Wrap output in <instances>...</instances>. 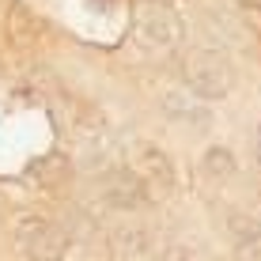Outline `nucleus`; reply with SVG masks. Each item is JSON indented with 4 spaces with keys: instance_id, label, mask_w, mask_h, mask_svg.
Masks as SVG:
<instances>
[{
    "instance_id": "obj_1",
    "label": "nucleus",
    "mask_w": 261,
    "mask_h": 261,
    "mask_svg": "<svg viewBox=\"0 0 261 261\" xmlns=\"http://www.w3.org/2000/svg\"><path fill=\"white\" fill-rule=\"evenodd\" d=\"M182 76H186L190 95H197L201 102H220L235 87L231 61L220 49H190L186 53V65H182Z\"/></svg>"
},
{
    "instance_id": "obj_2",
    "label": "nucleus",
    "mask_w": 261,
    "mask_h": 261,
    "mask_svg": "<svg viewBox=\"0 0 261 261\" xmlns=\"http://www.w3.org/2000/svg\"><path fill=\"white\" fill-rule=\"evenodd\" d=\"M182 34H186V27L170 4H155V0L137 4V12H133V42L140 49H155V53L174 49L182 42Z\"/></svg>"
},
{
    "instance_id": "obj_3",
    "label": "nucleus",
    "mask_w": 261,
    "mask_h": 261,
    "mask_svg": "<svg viewBox=\"0 0 261 261\" xmlns=\"http://www.w3.org/2000/svg\"><path fill=\"white\" fill-rule=\"evenodd\" d=\"M15 246L31 261H65L72 239L61 223L42 220V216H23L15 220Z\"/></svg>"
},
{
    "instance_id": "obj_4",
    "label": "nucleus",
    "mask_w": 261,
    "mask_h": 261,
    "mask_svg": "<svg viewBox=\"0 0 261 261\" xmlns=\"http://www.w3.org/2000/svg\"><path fill=\"white\" fill-rule=\"evenodd\" d=\"M133 170L144 178V186L151 190V197H167L174 190V163L163 148L155 144H140L137 155H133Z\"/></svg>"
},
{
    "instance_id": "obj_5",
    "label": "nucleus",
    "mask_w": 261,
    "mask_h": 261,
    "mask_svg": "<svg viewBox=\"0 0 261 261\" xmlns=\"http://www.w3.org/2000/svg\"><path fill=\"white\" fill-rule=\"evenodd\" d=\"M102 197H106V204H110V208L133 212V208H144V204L151 201V190L144 186V178H140L133 167H125V170H114V174H106Z\"/></svg>"
},
{
    "instance_id": "obj_6",
    "label": "nucleus",
    "mask_w": 261,
    "mask_h": 261,
    "mask_svg": "<svg viewBox=\"0 0 261 261\" xmlns=\"http://www.w3.org/2000/svg\"><path fill=\"white\" fill-rule=\"evenodd\" d=\"M163 110H167L174 121H190V125L212 121V118H208V106H204L197 95H190V91H167V95H163Z\"/></svg>"
},
{
    "instance_id": "obj_7",
    "label": "nucleus",
    "mask_w": 261,
    "mask_h": 261,
    "mask_svg": "<svg viewBox=\"0 0 261 261\" xmlns=\"http://www.w3.org/2000/svg\"><path fill=\"white\" fill-rule=\"evenodd\" d=\"M8 31H12L15 46H31V42L38 38V19H34V12L27 4H19V0H15L12 12H8Z\"/></svg>"
},
{
    "instance_id": "obj_8",
    "label": "nucleus",
    "mask_w": 261,
    "mask_h": 261,
    "mask_svg": "<svg viewBox=\"0 0 261 261\" xmlns=\"http://www.w3.org/2000/svg\"><path fill=\"white\" fill-rule=\"evenodd\" d=\"M227 231H231V239H235L242 250H257L261 254V223L257 220H250V216H231Z\"/></svg>"
},
{
    "instance_id": "obj_9",
    "label": "nucleus",
    "mask_w": 261,
    "mask_h": 261,
    "mask_svg": "<svg viewBox=\"0 0 261 261\" xmlns=\"http://www.w3.org/2000/svg\"><path fill=\"white\" fill-rule=\"evenodd\" d=\"M204 170H208L212 178H231L235 174V159H231L227 148H212L208 155H204Z\"/></svg>"
},
{
    "instance_id": "obj_10",
    "label": "nucleus",
    "mask_w": 261,
    "mask_h": 261,
    "mask_svg": "<svg viewBox=\"0 0 261 261\" xmlns=\"http://www.w3.org/2000/svg\"><path fill=\"white\" fill-rule=\"evenodd\" d=\"M242 8H254V12H261V0H239Z\"/></svg>"
},
{
    "instance_id": "obj_11",
    "label": "nucleus",
    "mask_w": 261,
    "mask_h": 261,
    "mask_svg": "<svg viewBox=\"0 0 261 261\" xmlns=\"http://www.w3.org/2000/svg\"><path fill=\"white\" fill-rule=\"evenodd\" d=\"M155 4H170V8H174V4H186V0H155Z\"/></svg>"
}]
</instances>
